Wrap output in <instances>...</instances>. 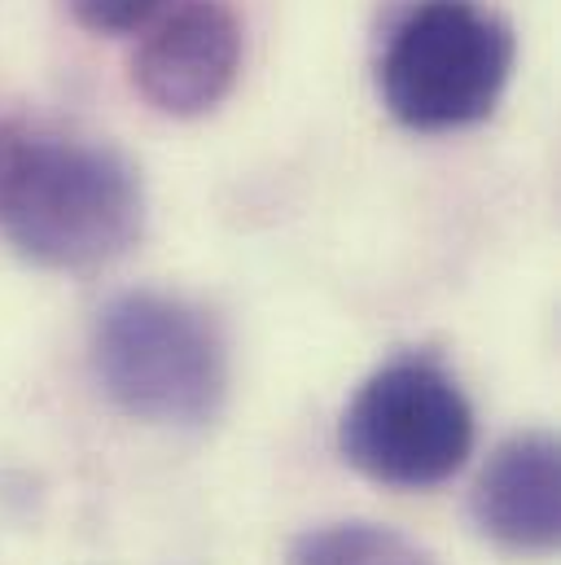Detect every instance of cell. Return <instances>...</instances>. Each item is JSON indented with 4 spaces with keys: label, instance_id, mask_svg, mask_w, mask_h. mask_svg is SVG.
<instances>
[{
    "label": "cell",
    "instance_id": "1",
    "mask_svg": "<svg viewBox=\"0 0 561 565\" xmlns=\"http://www.w3.org/2000/svg\"><path fill=\"white\" fill-rule=\"evenodd\" d=\"M145 193L110 145L0 124V233L35 268L93 273L137 246Z\"/></svg>",
    "mask_w": 561,
    "mask_h": 565
},
{
    "label": "cell",
    "instance_id": "2",
    "mask_svg": "<svg viewBox=\"0 0 561 565\" xmlns=\"http://www.w3.org/2000/svg\"><path fill=\"white\" fill-rule=\"evenodd\" d=\"M93 373L106 399L137 422L207 425L229 395V347L198 302L128 289L97 311Z\"/></svg>",
    "mask_w": 561,
    "mask_h": 565
},
{
    "label": "cell",
    "instance_id": "3",
    "mask_svg": "<svg viewBox=\"0 0 561 565\" xmlns=\"http://www.w3.org/2000/svg\"><path fill=\"white\" fill-rule=\"evenodd\" d=\"M514 31L483 0H413L378 57V93L413 132L483 124L509 75Z\"/></svg>",
    "mask_w": 561,
    "mask_h": 565
},
{
    "label": "cell",
    "instance_id": "4",
    "mask_svg": "<svg viewBox=\"0 0 561 565\" xmlns=\"http://www.w3.org/2000/svg\"><path fill=\"white\" fill-rule=\"evenodd\" d=\"M342 460L395 491L447 482L474 451V408L456 377L430 355L382 364L338 422Z\"/></svg>",
    "mask_w": 561,
    "mask_h": 565
},
{
    "label": "cell",
    "instance_id": "5",
    "mask_svg": "<svg viewBox=\"0 0 561 565\" xmlns=\"http://www.w3.org/2000/svg\"><path fill=\"white\" fill-rule=\"evenodd\" d=\"M242 71V22L224 0L171 4L133 57L137 93L171 119L215 110Z\"/></svg>",
    "mask_w": 561,
    "mask_h": 565
},
{
    "label": "cell",
    "instance_id": "6",
    "mask_svg": "<svg viewBox=\"0 0 561 565\" xmlns=\"http://www.w3.org/2000/svg\"><path fill=\"white\" fill-rule=\"evenodd\" d=\"M474 526L514 557H549L561 540V451L544 429L505 438L469 495Z\"/></svg>",
    "mask_w": 561,
    "mask_h": 565
},
{
    "label": "cell",
    "instance_id": "7",
    "mask_svg": "<svg viewBox=\"0 0 561 565\" xmlns=\"http://www.w3.org/2000/svg\"><path fill=\"white\" fill-rule=\"evenodd\" d=\"M289 565H434L409 535L378 526V522H334L307 531Z\"/></svg>",
    "mask_w": 561,
    "mask_h": 565
},
{
    "label": "cell",
    "instance_id": "8",
    "mask_svg": "<svg viewBox=\"0 0 561 565\" xmlns=\"http://www.w3.org/2000/svg\"><path fill=\"white\" fill-rule=\"evenodd\" d=\"M66 9L93 35H133L158 22L171 0H66Z\"/></svg>",
    "mask_w": 561,
    "mask_h": 565
}]
</instances>
